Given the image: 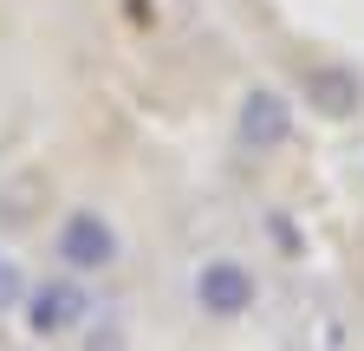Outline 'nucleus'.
<instances>
[{"instance_id": "1", "label": "nucleus", "mask_w": 364, "mask_h": 351, "mask_svg": "<svg viewBox=\"0 0 364 351\" xmlns=\"http://www.w3.org/2000/svg\"><path fill=\"white\" fill-rule=\"evenodd\" d=\"M53 260L65 274H78V280H98V274H111L124 260V234H117V222L105 208H72L53 228Z\"/></svg>"}, {"instance_id": "2", "label": "nucleus", "mask_w": 364, "mask_h": 351, "mask_svg": "<svg viewBox=\"0 0 364 351\" xmlns=\"http://www.w3.org/2000/svg\"><path fill=\"white\" fill-rule=\"evenodd\" d=\"M189 306L202 319H247L254 306H260V280H254V267L247 260H235V254H208L202 267L189 274Z\"/></svg>"}, {"instance_id": "3", "label": "nucleus", "mask_w": 364, "mask_h": 351, "mask_svg": "<svg viewBox=\"0 0 364 351\" xmlns=\"http://www.w3.org/2000/svg\"><path fill=\"white\" fill-rule=\"evenodd\" d=\"M91 313H98V299H91V286H85L78 274L39 280V286H26V299H20V319H26L33 338H65V332L91 325Z\"/></svg>"}, {"instance_id": "4", "label": "nucleus", "mask_w": 364, "mask_h": 351, "mask_svg": "<svg viewBox=\"0 0 364 351\" xmlns=\"http://www.w3.org/2000/svg\"><path fill=\"white\" fill-rule=\"evenodd\" d=\"M235 144L254 156H273L293 144V98L273 92V85H247L241 104H235Z\"/></svg>"}, {"instance_id": "5", "label": "nucleus", "mask_w": 364, "mask_h": 351, "mask_svg": "<svg viewBox=\"0 0 364 351\" xmlns=\"http://www.w3.org/2000/svg\"><path fill=\"white\" fill-rule=\"evenodd\" d=\"M299 98H306L312 117L345 124V117L364 111V78H358V65H345V59H312V65L299 72Z\"/></svg>"}, {"instance_id": "6", "label": "nucleus", "mask_w": 364, "mask_h": 351, "mask_svg": "<svg viewBox=\"0 0 364 351\" xmlns=\"http://www.w3.org/2000/svg\"><path fill=\"white\" fill-rule=\"evenodd\" d=\"M53 195V183H46L39 169H26V176H14L7 189H0V228H26L33 215H39V202Z\"/></svg>"}, {"instance_id": "7", "label": "nucleus", "mask_w": 364, "mask_h": 351, "mask_svg": "<svg viewBox=\"0 0 364 351\" xmlns=\"http://www.w3.org/2000/svg\"><path fill=\"white\" fill-rule=\"evenodd\" d=\"M26 267H20V260L14 254H0V319H7V313H20V299H26Z\"/></svg>"}, {"instance_id": "8", "label": "nucleus", "mask_w": 364, "mask_h": 351, "mask_svg": "<svg viewBox=\"0 0 364 351\" xmlns=\"http://www.w3.org/2000/svg\"><path fill=\"white\" fill-rule=\"evenodd\" d=\"M85 351H130V338H124L117 319H98V325H91V338H85Z\"/></svg>"}]
</instances>
